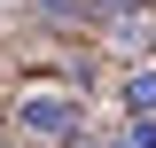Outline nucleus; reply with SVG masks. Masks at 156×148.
<instances>
[{
	"instance_id": "1",
	"label": "nucleus",
	"mask_w": 156,
	"mask_h": 148,
	"mask_svg": "<svg viewBox=\"0 0 156 148\" xmlns=\"http://www.w3.org/2000/svg\"><path fill=\"white\" fill-rule=\"evenodd\" d=\"M16 125H23V140L62 148V140H78V101H70V93H23Z\"/></svg>"
},
{
	"instance_id": "2",
	"label": "nucleus",
	"mask_w": 156,
	"mask_h": 148,
	"mask_svg": "<svg viewBox=\"0 0 156 148\" xmlns=\"http://www.w3.org/2000/svg\"><path fill=\"white\" fill-rule=\"evenodd\" d=\"M125 109H133L140 125H156V70H133V78H125Z\"/></svg>"
},
{
	"instance_id": "3",
	"label": "nucleus",
	"mask_w": 156,
	"mask_h": 148,
	"mask_svg": "<svg viewBox=\"0 0 156 148\" xmlns=\"http://www.w3.org/2000/svg\"><path fill=\"white\" fill-rule=\"evenodd\" d=\"M78 148H156V125H133V132H109V140H78Z\"/></svg>"
}]
</instances>
